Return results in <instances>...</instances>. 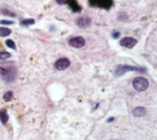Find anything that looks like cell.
Returning <instances> with one entry per match:
<instances>
[{"mask_svg": "<svg viewBox=\"0 0 157 140\" xmlns=\"http://www.w3.org/2000/svg\"><path fill=\"white\" fill-rule=\"evenodd\" d=\"M91 6L101 8L109 9L112 5V0H90Z\"/></svg>", "mask_w": 157, "mask_h": 140, "instance_id": "4", "label": "cell"}, {"mask_svg": "<svg viewBox=\"0 0 157 140\" xmlns=\"http://www.w3.org/2000/svg\"><path fill=\"white\" fill-rule=\"evenodd\" d=\"M17 70L15 67L13 66L4 68L0 66V75L2 79L6 82H10L13 81L17 76Z\"/></svg>", "mask_w": 157, "mask_h": 140, "instance_id": "1", "label": "cell"}, {"mask_svg": "<svg viewBox=\"0 0 157 140\" xmlns=\"http://www.w3.org/2000/svg\"><path fill=\"white\" fill-rule=\"evenodd\" d=\"M56 2L59 4H67L69 0H56Z\"/></svg>", "mask_w": 157, "mask_h": 140, "instance_id": "19", "label": "cell"}, {"mask_svg": "<svg viewBox=\"0 0 157 140\" xmlns=\"http://www.w3.org/2000/svg\"><path fill=\"white\" fill-rule=\"evenodd\" d=\"M132 86L137 91H143L148 87V82L144 77H137L133 80Z\"/></svg>", "mask_w": 157, "mask_h": 140, "instance_id": "2", "label": "cell"}, {"mask_svg": "<svg viewBox=\"0 0 157 140\" xmlns=\"http://www.w3.org/2000/svg\"><path fill=\"white\" fill-rule=\"evenodd\" d=\"M6 45L8 47H9V48H10V49H12L13 50H17L16 45H15V44L13 41H12L11 39H7V40L6 41Z\"/></svg>", "mask_w": 157, "mask_h": 140, "instance_id": "16", "label": "cell"}, {"mask_svg": "<svg viewBox=\"0 0 157 140\" xmlns=\"http://www.w3.org/2000/svg\"><path fill=\"white\" fill-rule=\"evenodd\" d=\"M120 35V33L119 32L117 31V32H115V33H113L112 34V37H113L114 39H117L118 37H119Z\"/></svg>", "mask_w": 157, "mask_h": 140, "instance_id": "20", "label": "cell"}, {"mask_svg": "<svg viewBox=\"0 0 157 140\" xmlns=\"http://www.w3.org/2000/svg\"><path fill=\"white\" fill-rule=\"evenodd\" d=\"M114 117H110V118H109L108 120H107V122H113V120H114Z\"/></svg>", "mask_w": 157, "mask_h": 140, "instance_id": "21", "label": "cell"}, {"mask_svg": "<svg viewBox=\"0 0 157 140\" xmlns=\"http://www.w3.org/2000/svg\"><path fill=\"white\" fill-rule=\"evenodd\" d=\"M70 61L67 58H61L58 60L55 63V66L58 70H64L70 66Z\"/></svg>", "mask_w": 157, "mask_h": 140, "instance_id": "7", "label": "cell"}, {"mask_svg": "<svg viewBox=\"0 0 157 140\" xmlns=\"http://www.w3.org/2000/svg\"><path fill=\"white\" fill-rule=\"evenodd\" d=\"M69 44L73 47L79 49L85 45V40L82 36H76L71 38L69 41Z\"/></svg>", "mask_w": 157, "mask_h": 140, "instance_id": "6", "label": "cell"}, {"mask_svg": "<svg viewBox=\"0 0 157 140\" xmlns=\"http://www.w3.org/2000/svg\"><path fill=\"white\" fill-rule=\"evenodd\" d=\"M11 57V54L7 52H0V60H6Z\"/></svg>", "mask_w": 157, "mask_h": 140, "instance_id": "17", "label": "cell"}, {"mask_svg": "<svg viewBox=\"0 0 157 140\" xmlns=\"http://www.w3.org/2000/svg\"><path fill=\"white\" fill-rule=\"evenodd\" d=\"M69 2L70 6L72 8V9L74 11H78L79 10V6L77 4V1L75 0H71L70 1H69L68 3Z\"/></svg>", "mask_w": 157, "mask_h": 140, "instance_id": "15", "label": "cell"}, {"mask_svg": "<svg viewBox=\"0 0 157 140\" xmlns=\"http://www.w3.org/2000/svg\"><path fill=\"white\" fill-rule=\"evenodd\" d=\"M139 68L134 66H131V65H127V64H119L117 66L115 71V75L116 76H121L122 75L124 74L126 72L128 71H139Z\"/></svg>", "mask_w": 157, "mask_h": 140, "instance_id": "3", "label": "cell"}, {"mask_svg": "<svg viewBox=\"0 0 157 140\" xmlns=\"http://www.w3.org/2000/svg\"><path fill=\"white\" fill-rule=\"evenodd\" d=\"M9 120V115L6 109H1L0 110V120L1 123L5 125Z\"/></svg>", "mask_w": 157, "mask_h": 140, "instance_id": "9", "label": "cell"}, {"mask_svg": "<svg viewBox=\"0 0 157 140\" xmlns=\"http://www.w3.org/2000/svg\"><path fill=\"white\" fill-rule=\"evenodd\" d=\"M13 23H14V21H12L6 20H0V24H1V25H12Z\"/></svg>", "mask_w": 157, "mask_h": 140, "instance_id": "18", "label": "cell"}, {"mask_svg": "<svg viewBox=\"0 0 157 140\" xmlns=\"http://www.w3.org/2000/svg\"><path fill=\"white\" fill-rule=\"evenodd\" d=\"M137 43V40L132 37H123L120 41V44L121 46L128 49H132L136 45Z\"/></svg>", "mask_w": 157, "mask_h": 140, "instance_id": "5", "label": "cell"}, {"mask_svg": "<svg viewBox=\"0 0 157 140\" xmlns=\"http://www.w3.org/2000/svg\"><path fill=\"white\" fill-rule=\"evenodd\" d=\"M146 111L145 109L143 107H136L133 111H132V114L135 117H142L145 114Z\"/></svg>", "mask_w": 157, "mask_h": 140, "instance_id": "10", "label": "cell"}, {"mask_svg": "<svg viewBox=\"0 0 157 140\" xmlns=\"http://www.w3.org/2000/svg\"><path fill=\"white\" fill-rule=\"evenodd\" d=\"M12 33V30L6 27H0V36L6 37L9 36Z\"/></svg>", "mask_w": 157, "mask_h": 140, "instance_id": "11", "label": "cell"}, {"mask_svg": "<svg viewBox=\"0 0 157 140\" xmlns=\"http://www.w3.org/2000/svg\"><path fill=\"white\" fill-rule=\"evenodd\" d=\"M13 93L12 91H6L4 95H3V99L6 102H8V101H10L12 98H13Z\"/></svg>", "mask_w": 157, "mask_h": 140, "instance_id": "13", "label": "cell"}, {"mask_svg": "<svg viewBox=\"0 0 157 140\" xmlns=\"http://www.w3.org/2000/svg\"><path fill=\"white\" fill-rule=\"evenodd\" d=\"M76 24L80 28H86L91 25V20L88 17H80L77 19Z\"/></svg>", "mask_w": 157, "mask_h": 140, "instance_id": "8", "label": "cell"}, {"mask_svg": "<svg viewBox=\"0 0 157 140\" xmlns=\"http://www.w3.org/2000/svg\"><path fill=\"white\" fill-rule=\"evenodd\" d=\"M34 23H35V20L33 18H26L20 21V25L22 26H28L29 25H34Z\"/></svg>", "mask_w": 157, "mask_h": 140, "instance_id": "12", "label": "cell"}, {"mask_svg": "<svg viewBox=\"0 0 157 140\" xmlns=\"http://www.w3.org/2000/svg\"><path fill=\"white\" fill-rule=\"evenodd\" d=\"M1 14H2L4 15H6V16H9L12 17H15L16 16V14L14 12L9 10L7 9H4V8L1 9Z\"/></svg>", "mask_w": 157, "mask_h": 140, "instance_id": "14", "label": "cell"}]
</instances>
